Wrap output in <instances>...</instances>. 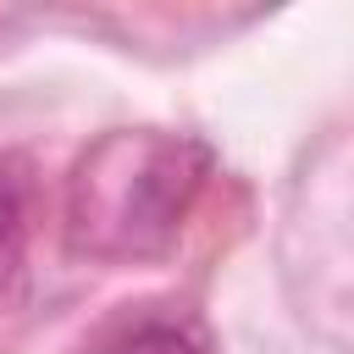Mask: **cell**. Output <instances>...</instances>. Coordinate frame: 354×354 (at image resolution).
<instances>
[{"instance_id":"3957f363","label":"cell","mask_w":354,"mask_h":354,"mask_svg":"<svg viewBox=\"0 0 354 354\" xmlns=\"http://www.w3.org/2000/svg\"><path fill=\"white\" fill-rule=\"evenodd\" d=\"M17 227H22V194H17V183L0 171V249H11Z\"/></svg>"},{"instance_id":"7a4b0ae2","label":"cell","mask_w":354,"mask_h":354,"mask_svg":"<svg viewBox=\"0 0 354 354\" xmlns=\"http://www.w3.org/2000/svg\"><path fill=\"white\" fill-rule=\"evenodd\" d=\"M111 354H205V343L188 332V326H171V321H149L138 332H127Z\"/></svg>"},{"instance_id":"6da1fadb","label":"cell","mask_w":354,"mask_h":354,"mask_svg":"<svg viewBox=\"0 0 354 354\" xmlns=\"http://www.w3.org/2000/svg\"><path fill=\"white\" fill-rule=\"evenodd\" d=\"M210 171V149L171 133H111L94 144L72 177V243L83 254L133 260L166 249L183 227L199 183Z\"/></svg>"}]
</instances>
